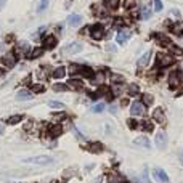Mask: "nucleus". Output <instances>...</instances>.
<instances>
[{"mask_svg": "<svg viewBox=\"0 0 183 183\" xmlns=\"http://www.w3.org/2000/svg\"><path fill=\"white\" fill-rule=\"evenodd\" d=\"M153 101H154V98H153L151 95H148V93L143 95V104H144V106H151Z\"/></svg>", "mask_w": 183, "mask_h": 183, "instance_id": "32", "label": "nucleus"}, {"mask_svg": "<svg viewBox=\"0 0 183 183\" xmlns=\"http://www.w3.org/2000/svg\"><path fill=\"white\" fill-rule=\"evenodd\" d=\"M130 35H132V32L129 31V29H121V31L117 32V35H116V42L117 43H125L130 39Z\"/></svg>", "mask_w": 183, "mask_h": 183, "instance_id": "7", "label": "nucleus"}, {"mask_svg": "<svg viewBox=\"0 0 183 183\" xmlns=\"http://www.w3.org/2000/svg\"><path fill=\"white\" fill-rule=\"evenodd\" d=\"M140 125H141V129H143V130H146V132H151V130H153V127H154V125H153L149 121H143Z\"/></svg>", "mask_w": 183, "mask_h": 183, "instance_id": "31", "label": "nucleus"}, {"mask_svg": "<svg viewBox=\"0 0 183 183\" xmlns=\"http://www.w3.org/2000/svg\"><path fill=\"white\" fill-rule=\"evenodd\" d=\"M129 127L130 129H137V122H135L133 119H129Z\"/></svg>", "mask_w": 183, "mask_h": 183, "instance_id": "42", "label": "nucleus"}, {"mask_svg": "<svg viewBox=\"0 0 183 183\" xmlns=\"http://www.w3.org/2000/svg\"><path fill=\"white\" fill-rule=\"evenodd\" d=\"M67 87H71V89L74 90H82V87H84V82L79 80V79H71L69 84H67Z\"/></svg>", "mask_w": 183, "mask_h": 183, "instance_id": "18", "label": "nucleus"}, {"mask_svg": "<svg viewBox=\"0 0 183 183\" xmlns=\"http://www.w3.org/2000/svg\"><path fill=\"white\" fill-rule=\"evenodd\" d=\"M18 100H31L32 98V92L31 90H19L16 95Z\"/></svg>", "mask_w": 183, "mask_h": 183, "instance_id": "17", "label": "nucleus"}, {"mask_svg": "<svg viewBox=\"0 0 183 183\" xmlns=\"http://www.w3.org/2000/svg\"><path fill=\"white\" fill-rule=\"evenodd\" d=\"M55 79H63V77L66 75V67H63V66H60V67H56V69L53 71V74H52Z\"/></svg>", "mask_w": 183, "mask_h": 183, "instance_id": "19", "label": "nucleus"}, {"mask_svg": "<svg viewBox=\"0 0 183 183\" xmlns=\"http://www.w3.org/2000/svg\"><path fill=\"white\" fill-rule=\"evenodd\" d=\"M67 89H69V87L64 85V84H55V85H53V90H55V92H66Z\"/></svg>", "mask_w": 183, "mask_h": 183, "instance_id": "33", "label": "nucleus"}, {"mask_svg": "<svg viewBox=\"0 0 183 183\" xmlns=\"http://www.w3.org/2000/svg\"><path fill=\"white\" fill-rule=\"evenodd\" d=\"M135 144H138V146H144V148H149V140L146 137H140L135 140Z\"/></svg>", "mask_w": 183, "mask_h": 183, "instance_id": "24", "label": "nucleus"}, {"mask_svg": "<svg viewBox=\"0 0 183 183\" xmlns=\"http://www.w3.org/2000/svg\"><path fill=\"white\" fill-rule=\"evenodd\" d=\"M127 92H129V95H137L138 93V85H135V84H130L129 85V89H127Z\"/></svg>", "mask_w": 183, "mask_h": 183, "instance_id": "36", "label": "nucleus"}, {"mask_svg": "<svg viewBox=\"0 0 183 183\" xmlns=\"http://www.w3.org/2000/svg\"><path fill=\"white\" fill-rule=\"evenodd\" d=\"M111 82H112V84H122V82H124V75L111 74Z\"/></svg>", "mask_w": 183, "mask_h": 183, "instance_id": "29", "label": "nucleus"}, {"mask_svg": "<svg viewBox=\"0 0 183 183\" xmlns=\"http://www.w3.org/2000/svg\"><path fill=\"white\" fill-rule=\"evenodd\" d=\"M82 66L80 64H71L69 66V74H80Z\"/></svg>", "mask_w": 183, "mask_h": 183, "instance_id": "28", "label": "nucleus"}, {"mask_svg": "<svg viewBox=\"0 0 183 183\" xmlns=\"http://www.w3.org/2000/svg\"><path fill=\"white\" fill-rule=\"evenodd\" d=\"M153 117H154V121H158L159 124H164V122H166V116H164V112H162V109H161V108L154 109V112H153Z\"/></svg>", "mask_w": 183, "mask_h": 183, "instance_id": "15", "label": "nucleus"}, {"mask_svg": "<svg viewBox=\"0 0 183 183\" xmlns=\"http://www.w3.org/2000/svg\"><path fill=\"white\" fill-rule=\"evenodd\" d=\"M170 16H180V11H178V10H170Z\"/></svg>", "mask_w": 183, "mask_h": 183, "instance_id": "44", "label": "nucleus"}, {"mask_svg": "<svg viewBox=\"0 0 183 183\" xmlns=\"http://www.w3.org/2000/svg\"><path fill=\"white\" fill-rule=\"evenodd\" d=\"M90 29V35L92 39H95V40H101V39L104 37V27L101 24H93Z\"/></svg>", "mask_w": 183, "mask_h": 183, "instance_id": "3", "label": "nucleus"}, {"mask_svg": "<svg viewBox=\"0 0 183 183\" xmlns=\"http://www.w3.org/2000/svg\"><path fill=\"white\" fill-rule=\"evenodd\" d=\"M180 80H181V75H180V72H177V71H173V72L169 75V85H170V87H177V85L180 84Z\"/></svg>", "mask_w": 183, "mask_h": 183, "instance_id": "12", "label": "nucleus"}, {"mask_svg": "<svg viewBox=\"0 0 183 183\" xmlns=\"http://www.w3.org/2000/svg\"><path fill=\"white\" fill-rule=\"evenodd\" d=\"M178 159H180V162L183 164V149H181V151L178 153Z\"/></svg>", "mask_w": 183, "mask_h": 183, "instance_id": "45", "label": "nucleus"}, {"mask_svg": "<svg viewBox=\"0 0 183 183\" xmlns=\"http://www.w3.org/2000/svg\"><path fill=\"white\" fill-rule=\"evenodd\" d=\"M92 79H93V82H95V84H101V82H103V79H104V75H103V72H98L95 77H92Z\"/></svg>", "mask_w": 183, "mask_h": 183, "instance_id": "39", "label": "nucleus"}, {"mask_svg": "<svg viewBox=\"0 0 183 183\" xmlns=\"http://www.w3.org/2000/svg\"><path fill=\"white\" fill-rule=\"evenodd\" d=\"M133 5H135L133 0H125V7H127V8H132Z\"/></svg>", "mask_w": 183, "mask_h": 183, "instance_id": "43", "label": "nucleus"}, {"mask_svg": "<svg viewBox=\"0 0 183 183\" xmlns=\"http://www.w3.org/2000/svg\"><path fill=\"white\" fill-rule=\"evenodd\" d=\"M172 32L175 35H183V21H178L177 24L172 26Z\"/></svg>", "mask_w": 183, "mask_h": 183, "instance_id": "21", "label": "nucleus"}, {"mask_svg": "<svg viewBox=\"0 0 183 183\" xmlns=\"http://www.w3.org/2000/svg\"><path fill=\"white\" fill-rule=\"evenodd\" d=\"M42 55H43V47H37V48L29 50L27 55H26V58H27V60H35V58L42 56Z\"/></svg>", "mask_w": 183, "mask_h": 183, "instance_id": "10", "label": "nucleus"}, {"mask_svg": "<svg viewBox=\"0 0 183 183\" xmlns=\"http://www.w3.org/2000/svg\"><path fill=\"white\" fill-rule=\"evenodd\" d=\"M153 173H154V177H156V180H158V181H162V183H167V181H169L167 173L164 172L162 169H159V167H158V169H154V170H153Z\"/></svg>", "mask_w": 183, "mask_h": 183, "instance_id": "11", "label": "nucleus"}, {"mask_svg": "<svg viewBox=\"0 0 183 183\" xmlns=\"http://www.w3.org/2000/svg\"><path fill=\"white\" fill-rule=\"evenodd\" d=\"M154 39L158 40L159 45H164V47H170V45H172V42L169 40L166 35H162V34H154Z\"/></svg>", "mask_w": 183, "mask_h": 183, "instance_id": "14", "label": "nucleus"}, {"mask_svg": "<svg viewBox=\"0 0 183 183\" xmlns=\"http://www.w3.org/2000/svg\"><path fill=\"white\" fill-rule=\"evenodd\" d=\"M130 112H132V116H143L144 112H146V109H144V104L141 101H133Z\"/></svg>", "mask_w": 183, "mask_h": 183, "instance_id": "4", "label": "nucleus"}, {"mask_svg": "<svg viewBox=\"0 0 183 183\" xmlns=\"http://www.w3.org/2000/svg\"><path fill=\"white\" fill-rule=\"evenodd\" d=\"M103 3L108 10H117L121 5V0H103Z\"/></svg>", "mask_w": 183, "mask_h": 183, "instance_id": "16", "label": "nucleus"}, {"mask_svg": "<svg viewBox=\"0 0 183 183\" xmlns=\"http://www.w3.org/2000/svg\"><path fill=\"white\" fill-rule=\"evenodd\" d=\"M140 183H149V180H148V177H146V172L141 175V178H140Z\"/></svg>", "mask_w": 183, "mask_h": 183, "instance_id": "41", "label": "nucleus"}, {"mask_svg": "<svg viewBox=\"0 0 183 183\" xmlns=\"http://www.w3.org/2000/svg\"><path fill=\"white\" fill-rule=\"evenodd\" d=\"M7 3V0H0V10H2L3 8V5Z\"/></svg>", "mask_w": 183, "mask_h": 183, "instance_id": "46", "label": "nucleus"}, {"mask_svg": "<svg viewBox=\"0 0 183 183\" xmlns=\"http://www.w3.org/2000/svg\"><path fill=\"white\" fill-rule=\"evenodd\" d=\"M52 161H53V158H50V156H35V158L23 159V162H26V164H37V166H45V164H50Z\"/></svg>", "mask_w": 183, "mask_h": 183, "instance_id": "2", "label": "nucleus"}, {"mask_svg": "<svg viewBox=\"0 0 183 183\" xmlns=\"http://www.w3.org/2000/svg\"><path fill=\"white\" fill-rule=\"evenodd\" d=\"M140 13H141V18H143V19H148V18L151 16V8H149L148 5H141Z\"/></svg>", "mask_w": 183, "mask_h": 183, "instance_id": "22", "label": "nucleus"}, {"mask_svg": "<svg viewBox=\"0 0 183 183\" xmlns=\"http://www.w3.org/2000/svg\"><path fill=\"white\" fill-rule=\"evenodd\" d=\"M63 129H61V125H53V127L50 129V135L52 137H58V135H61Z\"/></svg>", "mask_w": 183, "mask_h": 183, "instance_id": "26", "label": "nucleus"}, {"mask_svg": "<svg viewBox=\"0 0 183 183\" xmlns=\"http://www.w3.org/2000/svg\"><path fill=\"white\" fill-rule=\"evenodd\" d=\"M64 117V114H58V116H55V119H63Z\"/></svg>", "mask_w": 183, "mask_h": 183, "instance_id": "47", "label": "nucleus"}, {"mask_svg": "<svg viewBox=\"0 0 183 183\" xmlns=\"http://www.w3.org/2000/svg\"><path fill=\"white\" fill-rule=\"evenodd\" d=\"M3 132V125H0V133H2Z\"/></svg>", "mask_w": 183, "mask_h": 183, "instance_id": "48", "label": "nucleus"}, {"mask_svg": "<svg viewBox=\"0 0 183 183\" xmlns=\"http://www.w3.org/2000/svg\"><path fill=\"white\" fill-rule=\"evenodd\" d=\"M16 60H18V56L15 55V52H10L7 53L5 56H2V63L7 66V67H13L16 64Z\"/></svg>", "mask_w": 183, "mask_h": 183, "instance_id": "5", "label": "nucleus"}, {"mask_svg": "<svg viewBox=\"0 0 183 183\" xmlns=\"http://www.w3.org/2000/svg\"><path fill=\"white\" fill-rule=\"evenodd\" d=\"M48 106H50V108H55V109H63L64 108V104L60 103V101H48Z\"/></svg>", "mask_w": 183, "mask_h": 183, "instance_id": "35", "label": "nucleus"}, {"mask_svg": "<svg viewBox=\"0 0 183 183\" xmlns=\"http://www.w3.org/2000/svg\"><path fill=\"white\" fill-rule=\"evenodd\" d=\"M153 8H154V11H161L162 10V2L161 0H153Z\"/></svg>", "mask_w": 183, "mask_h": 183, "instance_id": "37", "label": "nucleus"}, {"mask_svg": "<svg viewBox=\"0 0 183 183\" xmlns=\"http://www.w3.org/2000/svg\"><path fill=\"white\" fill-rule=\"evenodd\" d=\"M3 74V69H0V75H2Z\"/></svg>", "mask_w": 183, "mask_h": 183, "instance_id": "49", "label": "nucleus"}, {"mask_svg": "<svg viewBox=\"0 0 183 183\" xmlns=\"http://www.w3.org/2000/svg\"><path fill=\"white\" fill-rule=\"evenodd\" d=\"M21 121H23V116H21V114H16V116H11V117H8V119H7V124L15 125V124H18V122H21Z\"/></svg>", "mask_w": 183, "mask_h": 183, "instance_id": "23", "label": "nucleus"}, {"mask_svg": "<svg viewBox=\"0 0 183 183\" xmlns=\"http://www.w3.org/2000/svg\"><path fill=\"white\" fill-rule=\"evenodd\" d=\"M108 183H124V178L119 177V175H111L108 178Z\"/></svg>", "mask_w": 183, "mask_h": 183, "instance_id": "34", "label": "nucleus"}, {"mask_svg": "<svg viewBox=\"0 0 183 183\" xmlns=\"http://www.w3.org/2000/svg\"><path fill=\"white\" fill-rule=\"evenodd\" d=\"M89 149H90L92 153H100V151L103 149V144H101V143H92L90 146H89Z\"/></svg>", "mask_w": 183, "mask_h": 183, "instance_id": "27", "label": "nucleus"}, {"mask_svg": "<svg viewBox=\"0 0 183 183\" xmlns=\"http://www.w3.org/2000/svg\"><path fill=\"white\" fill-rule=\"evenodd\" d=\"M67 23H69V26H72V27H77L82 23V16L80 15H71L69 18H67Z\"/></svg>", "mask_w": 183, "mask_h": 183, "instance_id": "13", "label": "nucleus"}, {"mask_svg": "<svg viewBox=\"0 0 183 183\" xmlns=\"http://www.w3.org/2000/svg\"><path fill=\"white\" fill-rule=\"evenodd\" d=\"M166 144H167V135H166V132H159L156 135V146L159 149H162V148H166Z\"/></svg>", "mask_w": 183, "mask_h": 183, "instance_id": "9", "label": "nucleus"}, {"mask_svg": "<svg viewBox=\"0 0 183 183\" xmlns=\"http://www.w3.org/2000/svg\"><path fill=\"white\" fill-rule=\"evenodd\" d=\"M47 7H48V0H40V5H39L37 11H39V13H42L43 10H47Z\"/></svg>", "mask_w": 183, "mask_h": 183, "instance_id": "38", "label": "nucleus"}, {"mask_svg": "<svg viewBox=\"0 0 183 183\" xmlns=\"http://www.w3.org/2000/svg\"><path fill=\"white\" fill-rule=\"evenodd\" d=\"M79 52H82V43H77V42L69 43V45H66L63 48L64 55H72V53H79Z\"/></svg>", "mask_w": 183, "mask_h": 183, "instance_id": "6", "label": "nucleus"}, {"mask_svg": "<svg viewBox=\"0 0 183 183\" xmlns=\"http://www.w3.org/2000/svg\"><path fill=\"white\" fill-rule=\"evenodd\" d=\"M43 90H45V87L42 84H35V85L31 87V92H34V93H42Z\"/></svg>", "mask_w": 183, "mask_h": 183, "instance_id": "30", "label": "nucleus"}, {"mask_svg": "<svg viewBox=\"0 0 183 183\" xmlns=\"http://www.w3.org/2000/svg\"><path fill=\"white\" fill-rule=\"evenodd\" d=\"M149 58H151V52H146V53H144V55L140 58V60H138V66H140V67H144V66L149 63Z\"/></svg>", "mask_w": 183, "mask_h": 183, "instance_id": "20", "label": "nucleus"}, {"mask_svg": "<svg viewBox=\"0 0 183 183\" xmlns=\"http://www.w3.org/2000/svg\"><path fill=\"white\" fill-rule=\"evenodd\" d=\"M29 50V43L27 42H19L18 43V47H16V52L18 53H24V52H27ZM27 55V53H26Z\"/></svg>", "mask_w": 183, "mask_h": 183, "instance_id": "25", "label": "nucleus"}, {"mask_svg": "<svg viewBox=\"0 0 183 183\" xmlns=\"http://www.w3.org/2000/svg\"><path fill=\"white\" fill-rule=\"evenodd\" d=\"M103 111H104V104L103 103H98V104L93 106V112H103Z\"/></svg>", "mask_w": 183, "mask_h": 183, "instance_id": "40", "label": "nucleus"}, {"mask_svg": "<svg viewBox=\"0 0 183 183\" xmlns=\"http://www.w3.org/2000/svg\"><path fill=\"white\" fill-rule=\"evenodd\" d=\"M173 63H175V58L170 53H159L158 55V66L159 67H167V66H172Z\"/></svg>", "mask_w": 183, "mask_h": 183, "instance_id": "1", "label": "nucleus"}, {"mask_svg": "<svg viewBox=\"0 0 183 183\" xmlns=\"http://www.w3.org/2000/svg\"><path fill=\"white\" fill-rule=\"evenodd\" d=\"M42 43H43V50H53V48L56 47V43H58V40H56L55 35H47Z\"/></svg>", "mask_w": 183, "mask_h": 183, "instance_id": "8", "label": "nucleus"}]
</instances>
